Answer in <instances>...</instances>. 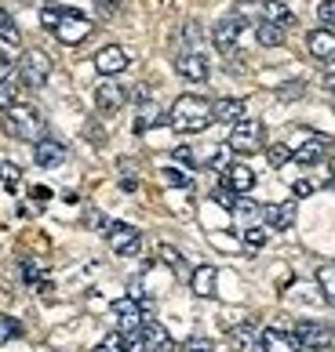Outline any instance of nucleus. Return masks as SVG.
Wrapping results in <instances>:
<instances>
[{
    "label": "nucleus",
    "mask_w": 335,
    "mask_h": 352,
    "mask_svg": "<svg viewBox=\"0 0 335 352\" xmlns=\"http://www.w3.org/2000/svg\"><path fill=\"white\" fill-rule=\"evenodd\" d=\"M41 22H44V30H51L59 36V44H70V47H77L81 41H88L92 36V19L88 15H81V11H73V8H44L41 11Z\"/></svg>",
    "instance_id": "f257e3e1"
},
{
    "label": "nucleus",
    "mask_w": 335,
    "mask_h": 352,
    "mask_svg": "<svg viewBox=\"0 0 335 352\" xmlns=\"http://www.w3.org/2000/svg\"><path fill=\"white\" fill-rule=\"evenodd\" d=\"M212 120H215L212 102L201 98V95H179L175 106L168 109V124H172L179 135H197V131H204Z\"/></svg>",
    "instance_id": "f03ea898"
},
{
    "label": "nucleus",
    "mask_w": 335,
    "mask_h": 352,
    "mask_svg": "<svg viewBox=\"0 0 335 352\" xmlns=\"http://www.w3.org/2000/svg\"><path fill=\"white\" fill-rule=\"evenodd\" d=\"M0 131L19 138V142H37L44 135V120L33 106H22V102H11L8 109H0Z\"/></svg>",
    "instance_id": "7ed1b4c3"
},
{
    "label": "nucleus",
    "mask_w": 335,
    "mask_h": 352,
    "mask_svg": "<svg viewBox=\"0 0 335 352\" xmlns=\"http://www.w3.org/2000/svg\"><path fill=\"white\" fill-rule=\"evenodd\" d=\"M226 149H230V153H237V156L263 153V149H266V127L255 120V116H244V120L234 124V131H230Z\"/></svg>",
    "instance_id": "20e7f679"
},
{
    "label": "nucleus",
    "mask_w": 335,
    "mask_h": 352,
    "mask_svg": "<svg viewBox=\"0 0 335 352\" xmlns=\"http://www.w3.org/2000/svg\"><path fill=\"white\" fill-rule=\"evenodd\" d=\"M106 240H110L113 254L132 258V254H139V247H143V232L135 226H128V221H113V226H106Z\"/></svg>",
    "instance_id": "39448f33"
},
{
    "label": "nucleus",
    "mask_w": 335,
    "mask_h": 352,
    "mask_svg": "<svg viewBox=\"0 0 335 352\" xmlns=\"http://www.w3.org/2000/svg\"><path fill=\"white\" fill-rule=\"evenodd\" d=\"M295 338H299L303 352H332V345H335L332 327H325V323H317V320H303L299 327H295Z\"/></svg>",
    "instance_id": "423d86ee"
},
{
    "label": "nucleus",
    "mask_w": 335,
    "mask_h": 352,
    "mask_svg": "<svg viewBox=\"0 0 335 352\" xmlns=\"http://www.w3.org/2000/svg\"><path fill=\"white\" fill-rule=\"evenodd\" d=\"M19 73H22V84L26 87H44L48 76H51V58L44 55V51H26Z\"/></svg>",
    "instance_id": "0eeeda50"
},
{
    "label": "nucleus",
    "mask_w": 335,
    "mask_h": 352,
    "mask_svg": "<svg viewBox=\"0 0 335 352\" xmlns=\"http://www.w3.org/2000/svg\"><path fill=\"white\" fill-rule=\"evenodd\" d=\"M292 156H295V164L314 167V164H321V160H328V156H332V138L328 135H306L303 146L295 149Z\"/></svg>",
    "instance_id": "6e6552de"
},
{
    "label": "nucleus",
    "mask_w": 335,
    "mask_h": 352,
    "mask_svg": "<svg viewBox=\"0 0 335 352\" xmlns=\"http://www.w3.org/2000/svg\"><path fill=\"white\" fill-rule=\"evenodd\" d=\"M175 73L193 80V84H204L212 76V66H208V58H204L201 51H183V55H175Z\"/></svg>",
    "instance_id": "1a4fd4ad"
},
{
    "label": "nucleus",
    "mask_w": 335,
    "mask_h": 352,
    "mask_svg": "<svg viewBox=\"0 0 335 352\" xmlns=\"http://www.w3.org/2000/svg\"><path fill=\"white\" fill-rule=\"evenodd\" d=\"M113 316H117V327L121 334H139L143 331V305L135 302V298H121V302H113Z\"/></svg>",
    "instance_id": "9d476101"
},
{
    "label": "nucleus",
    "mask_w": 335,
    "mask_h": 352,
    "mask_svg": "<svg viewBox=\"0 0 335 352\" xmlns=\"http://www.w3.org/2000/svg\"><path fill=\"white\" fill-rule=\"evenodd\" d=\"M241 19L237 15H230V19H223V22H215V30H212V41H215V47L223 51V55H234L237 51V44H241Z\"/></svg>",
    "instance_id": "9b49d317"
},
{
    "label": "nucleus",
    "mask_w": 335,
    "mask_h": 352,
    "mask_svg": "<svg viewBox=\"0 0 335 352\" xmlns=\"http://www.w3.org/2000/svg\"><path fill=\"white\" fill-rule=\"evenodd\" d=\"M128 62H132V55H128L121 44H106V47L95 55V69H99L102 76H117V73L128 69Z\"/></svg>",
    "instance_id": "f8f14e48"
},
{
    "label": "nucleus",
    "mask_w": 335,
    "mask_h": 352,
    "mask_svg": "<svg viewBox=\"0 0 335 352\" xmlns=\"http://www.w3.org/2000/svg\"><path fill=\"white\" fill-rule=\"evenodd\" d=\"M295 214H299V207H295V200H285V204H270L263 207V218H266V229L274 232H285L295 226Z\"/></svg>",
    "instance_id": "ddd939ff"
},
{
    "label": "nucleus",
    "mask_w": 335,
    "mask_h": 352,
    "mask_svg": "<svg viewBox=\"0 0 335 352\" xmlns=\"http://www.w3.org/2000/svg\"><path fill=\"white\" fill-rule=\"evenodd\" d=\"M223 186L230 192H237V197H244V192L255 189V171L248 164H230V167H223Z\"/></svg>",
    "instance_id": "4468645a"
},
{
    "label": "nucleus",
    "mask_w": 335,
    "mask_h": 352,
    "mask_svg": "<svg viewBox=\"0 0 335 352\" xmlns=\"http://www.w3.org/2000/svg\"><path fill=\"white\" fill-rule=\"evenodd\" d=\"M124 102H128V91H124L121 84H99V87H95V106H99V113L113 116V113L124 109Z\"/></svg>",
    "instance_id": "2eb2a0df"
},
{
    "label": "nucleus",
    "mask_w": 335,
    "mask_h": 352,
    "mask_svg": "<svg viewBox=\"0 0 335 352\" xmlns=\"http://www.w3.org/2000/svg\"><path fill=\"white\" fill-rule=\"evenodd\" d=\"M259 349L263 352H303L299 338L288 334V331H277V327H266L259 334Z\"/></svg>",
    "instance_id": "dca6fc26"
},
{
    "label": "nucleus",
    "mask_w": 335,
    "mask_h": 352,
    "mask_svg": "<svg viewBox=\"0 0 335 352\" xmlns=\"http://www.w3.org/2000/svg\"><path fill=\"white\" fill-rule=\"evenodd\" d=\"M306 47H310V55L317 62H335V30H314L310 36H306Z\"/></svg>",
    "instance_id": "f3484780"
},
{
    "label": "nucleus",
    "mask_w": 335,
    "mask_h": 352,
    "mask_svg": "<svg viewBox=\"0 0 335 352\" xmlns=\"http://www.w3.org/2000/svg\"><path fill=\"white\" fill-rule=\"evenodd\" d=\"M139 338H143L146 352H172V334H168L157 320H143V331H139Z\"/></svg>",
    "instance_id": "a211bd4d"
},
{
    "label": "nucleus",
    "mask_w": 335,
    "mask_h": 352,
    "mask_svg": "<svg viewBox=\"0 0 335 352\" xmlns=\"http://www.w3.org/2000/svg\"><path fill=\"white\" fill-rule=\"evenodd\" d=\"M33 160L41 167H59L66 160V146H62V142H51V138H37L33 142Z\"/></svg>",
    "instance_id": "6ab92c4d"
},
{
    "label": "nucleus",
    "mask_w": 335,
    "mask_h": 352,
    "mask_svg": "<svg viewBox=\"0 0 335 352\" xmlns=\"http://www.w3.org/2000/svg\"><path fill=\"white\" fill-rule=\"evenodd\" d=\"M259 327L255 323H237L234 331H230V345H234V352H263L259 349Z\"/></svg>",
    "instance_id": "aec40b11"
},
{
    "label": "nucleus",
    "mask_w": 335,
    "mask_h": 352,
    "mask_svg": "<svg viewBox=\"0 0 335 352\" xmlns=\"http://www.w3.org/2000/svg\"><path fill=\"white\" fill-rule=\"evenodd\" d=\"M212 113H215V124H230V127H234L237 120H244L248 106H244L241 98H219V102H212Z\"/></svg>",
    "instance_id": "412c9836"
},
{
    "label": "nucleus",
    "mask_w": 335,
    "mask_h": 352,
    "mask_svg": "<svg viewBox=\"0 0 335 352\" xmlns=\"http://www.w3.org/2000/svg\"><path fill=\"white\" fill-rule=\"evenodd\" d=\"M215 280H219V269L215 265H197L190 276V291L197 298H212L215 294Z\"/></svg>",
    "instance_id": "4be33fe9"
},
{
    "label": "nucleus",
    "mask_w": 335,
    "mask_h": 352,
    "mask_svg": "<svg viewBox=\"0 0 335 352\" xmlns=\"http://www.w3.org/2000/svg\"><path fill=\"white\" fill-rule=\"evenodd\" d=\"M259 11H263L266 22H277V25H285V30H288V25H295V15L288 11V4H281V0H263Z\"/></svg>",
    "instance_id": "5701e85b"
},
{
    "label": "nucleus",
    "mask_w": 335,
    "mask_h": 352,
    "mask_svg": "<svg viewBox=\"0 0 335 352\" xmlns=\"http://www.w3.org/2000/svg\"><path fill=\"white\" fill-rule=\"evenodd\" d=\"M255 36H259L263 47H281V44H285V25L259 19V25H255Z\"/></svg>",
    "instance_id": "b1692460"
},
{
    "label": "nucleus",
    "mask_w": 335,
    "mask_h": 352,
    "mask_svg": "<svg viewBox=\"0 0 335 352\" xmlns=\"http://www.w3.org/2000/svg\"><path fill=\"white\" fill-rule=\"evenodd\" d=\"M0 41H4V47H8V51H15V47L22 44V33H19V25H15V19H11L4 8H0Z\"/></svg>",
    "instance_id": "393cba45"
},
{
    "label": "nucleus",
    "mask_w": 335,
    "mask_h": 352,
    "mask_svg": "<svg viewBox=\"0 0 335 352\" xmlns=\"http://www.w3.org/2000/svg\"><path fill=\"white\" fill-rule=\"evenodd\" d=\"M317 287H321V294H325L328 302H335V262L317 265Z\"/></svg>",
    "instance_id": "a878e982"
},
{
    "label": "nucleus",
    "mask_w": 335,
    "mask_h": 352,
    "mask_svg": "<svg viewBox=\"0 0 335 352\" xmlns=\"http://www.w3.org/2000/svg\"><path fill=\"white\" fill-rule=\"evenodd\" d=\"M15 338H22V323L15 316H0V345L15 342Z\"/></svg>",
    "instance_id": "bb28decb"
},
{
    "label": "nucleus",
    "mask_w": 335,
    "mask_h": 352,
    "mask_svg": "<svg viewBox=\"0 0 335 352\" xmlns=\"http://www.w3.org/2000/svg\"><path fill=\"white\" fill-rule=\"evenodd\" d=\"M0 182H4L8 189H19V186H22V171H19V164L0 160Z\"/></svg>",
    "instance_id": "cd10ccee"
},
{
    "label": "nucleus",
    "mask_w": 335,
    "mask_h": 352,
    "mask_svg": "<svg viewBox=\"0 0 335 352\" xmlns=\"http://www.w3.org/2000/svg\"><path fill=\"white\" fill-rule=\"evenodd\" d=\"M317 22L325 30H335V0H321L317 4Z\"/></svg>",
    "instance_id": "c85d7f7f"
},
{
    "label": "nucleus",
    "mask_w": 335,
    "mask_h": 352,
    "mask_svg": "<svg viewBox=\"0 0 335 352\" xmlns=\"http://www.w3.org/2000/svg\"><path fill=\"white\" fill-rule=\"evenodd\" d=\"M95 352H128V338L117 331V334H110V338H102V345Z\"/></svg>",
    "instance_id": "c756f323"
},
{
    "label": "nucleus",
    "mask_w": 335,
    "mask_h": 352,
    "mask_svg": "<svg viewBox=\"0 0 335 352\" xmlns=\"http://www.w3.org/2000/svg\"><path fill=\"white\" fill-rule=\"evenodd\" d=\"M244 243H248L252 251H259V247L266 243V229L263 226H248V229H244Z\"/></svg>",
    "instance_id": "7c9ffc66"
},
{
    "label": "nucleus",
    "mask_w": 335,
    "mask_h": 352,
    "mask_svg": "<svg viewBox=\"0 0 335 352\" xmlns=\"http://www.w3.org/2000/svg\"><path fill=\"white\" fill-rule=\"evenodd\" d=\"M288 156H292L288 146H270V149H266V160L274 164V167H285V164H288Z\"/></svg>",
    "instance_id": "2f4dec72"
},
{
    "label": "nucleus",
    "mask_w": 335,
    "mask_h": 352,
    "mask_svg": "<svg viewBox=\"0 0 335 352\" xmlns=\"http://www.w3.org/2000/svg\"><path fill=\"white\" fill-rule=\"evenodd\" d=\"M183 352H215V345L208 342V338L193 334V338H186V345H183Z\"/></svg>",
    "instance_id": "473e14b6"
},
{
    "label": "nucleus",
    "mask_w": 335,
    "mask_h": 352,
    "mask_svg": "<svg viewBox=\"0 0 335 352\" xmlns=\"http://www.w3.org/2000/svg\"><path fill=\"white\" fill-rule=\"evenodd\" d=\"M161 258H164V265H172V269H179V265H183V254H179L175 247H168V243L161 247Z\"/></svg>",
    "instance_id": "72a5a7b5"
},
{
    "label": "nucleus",
    "mask_w": 335,
    "mask_h": 352,
    "mask_svg": "<svg viewBox=\"0 0 335 352\" xmlns=\"http://www.w3.org/2000/svg\"><path fill=\"white\" fill-rule=\"evenodd\" d=\"M164 182H172V186H190V175H183L179 167H164Z\"/></svg>",
    "instance_id": "f704fd0d"
},
{
    "label": "nucleus",
    "mask_w": 335,
    "mask_h": 352,
    "mask_svg": "<svg viewBox=\"0 0 335 352\" xmlns=\"http://www.w3.org/2000/svg\"><path fill=\"white\" fill-rule=\"evenodd\" d=\"M11 66H15L11 51H8V47H0V80H8V76H11Z\"/></svg>",
    "instance_id": "c9c22d12"
},
{
    "label": "nucleus",
    "mask_w": 335,
    "mask_h": 352,
    "mask_svg": "<svg viewBox=\"0 0 335 352\" xmlns=\"http://www.w3.org/2000/svg\"><path fill=\"white\" fill-rule=\"evenodd\" d=\"M11 102H15V84H8V80H0V109H8Z\"/></svg>",
    "instance_id": "e433bc0d"
},
{
    "label": "nucleus",
    "mask_w": 335,
    "mask_h": 352,
    "mask_svg": "<svg viewBox=\"0 0 335 352\" xmlns=\"http://www.w3.org/2000/svg\"><path fill=\"white\" fill-rule=\"evenodd\" d=\"M310 192H314L310 182H295V197H310Z\"/></svg>",
    "instance_id": "4c0bfd02"
},
{
    "label": "nucleus",
    "mask_w": 335,
    "mask_h": 352,
    "mask_svg": "<svg viewBox=\"0 0 335 352\" xmlns=\"http://www.w3.org/2000/svg\"><path fill=\"white\" fill-rule=\"evenodd\" d=\"M175 160H183V164H193V156H190V149H175Z\"/></svg>",
    "instance_id": "58836bf2"
},
{
    "label": "nucleus",
    "mask_w": 335,
    "mask_h": 352,
    "mask_svg": "<svg viewBox=\"0 0 335 352\" xmlns=\"http://www.w3.org/2000/svg\"><path fill=\"white\" fill-rule=\"evenodd\" d=\"M325 91H328V95H335V76H325Z\"/></svg>",
    "instance_id": "ea45409f"
},
{
    "label": "nucleus",
    "mask_w": 335,
    "mask_h": 352,
    "mask_svg": "<svg viewBox=\"0 0 335 352\" xmlns=\"http://www.w3.org/2000/svg\"><path fill=\"white\" fill-rule=\"evenodd\" d=\"M99 4H106V8H113V4H121V0H99Z\"/></svg>",
    "instance_id": "a19ab883"
},
{
    "label": "nucleus",
    "mask_w": 335,
    "mask_h": 352,
    "mask_svg": "<svg viewBox=\"0 0 335 352\" xmlns=\"http://www.w3.org/2000/svg\"><path fill=\"white\" fill-rule=\"evenodd\" d=\"M332 175H335V160H332Z\"/></svg>",
    "instance_id": "79ce46f5"
}]
</instances>
